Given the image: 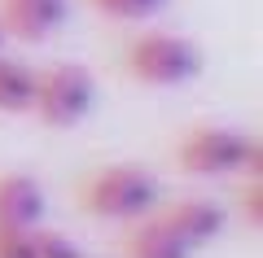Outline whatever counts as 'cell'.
I'll return each mask as SVG.
<instances>
[{
	"mask_svg": "<svg viewBox=\"0 0 263 258\" xmlns=\"http://www.w3.org/2000/svg\"><path fill=\"white\" fill-rule=\"evenodd\" d=\"M88 5L114 22H149L167 9V0H88Z\"/></svg>",
	"mask_w": 263,
	"mask_h": 258,
	"instance_id": "cell-10",
	"label": "cell"
},
{
	"mask_svg": "<svg viewBox=\"0 0 263 258\" xmlns=\"http://www.w3.org/2000/svg\"><path fill=\"white\" fill-rule=\"evenodd\" d=\"M158 202H162L158 180L145 166H132V162L97 166L79 184V206L92 219H110V223H136L158 210Z\"/></svg>",
	"mask_w": 263,
	"mask_h": 258,
	"instance_id": "cell-2",
	"label": "cell"
},
{
	"mask_svg": "<svg viewBox=\"0 0 263 258\" xmlns=\"http://www.w3.org/2000/svg\"><path fill=\"white\" fill-rule=\"evenodd\" d=\"M35 258H84V254L62 232H35Z\"/></svg>",
	"mask_w": 263,
	"mask_h": 258,
	"instance_id": "cell-12",
	"label": "cell"
},
{
	"mask_svg": "<svg viewBox=\"0 0 263 258\" xmlns=\"http://www.w3.org/2000/svg\"><path fill=\"white\" fill-rule=\"evenodd\" d=\"M176 162L184 175L197 180H219V175H241L263 180V149L250 131L228 127V123H197L176 140Z\"/></svg>",
	"mask_w": 263,
	"mask_h": 258,
	"instance_id": "cell-1",
	"label": "cell"
},
{
	"mask_svg": "<svg viewBox=\"0 0 263 258\" xmlns=\"http://www.w3.org/2000/svg\"><path fill=\"white\" fill-rule=\"evenodd\" d=\"M123 254H127V258H193V249L180 245L154 214H145V219H136V228L127 232Z\"/></svg>",
	"mask_w": 263,
	"mask_h": 258,
	"instance_id": "cell-8",
	"label": "cell"
},
{
	"mask_svg": "<svg viewBox=\"0 0 263 258\" xmlns=\"http://www.w3.org/2000/svg\"><path fill=\"white\" fill-rule=\"evenodd\" d=\"M154 219L189 249H202L224 232V206L211 202V197H180V202H158Z\"/></svg>",
	"mask_w": 263,
	"mask_h": 258,
	"instance_id": "cell-5",
	"label": "cell"
},
{
	"mask_svg": "<svg viewBox=\"0 0 263 258\" xmlns=\"http://www.w3.org/2000/svg\"><path fill=\"white\" fill-rule=\"evenodd\" d=\"M0 258H35V228H0Z\"/></svg>",
	"mask_w": 263,
	"mask_h": 258,
	"instance_id": "cell-11",
	"label": "cell"
},
{
	"mask_svg": "<svg viewBox=\"0 0 263 258\" xmlns=\"http://www.w3.org/2000/svg\"><path fill=\"white\" fill-rule=\"evenodd\" d=\"M241 214L250 228H263V180H246L241 188Z\"/></svg>",
	"mask_w": 263,
	"mask_h": 258,
	"instance_id": "cell-13",
	"label": "cell"
},
{
	"mask_svg": "<svg viewBox=\"0 0 263 258\" xmlns=\"http://www.w3.org/2000/svg\"><path fill=\"white\" fill-rule=\"evenodd\" d=\"M123 74L145 88H180L202 74V48L171 31H149L123 48Z\"/></svg>",
	"mask_w": 263,
	"mask_h": 258,
	"instance_id": "cell-3",
	"label": "cell"
},
{
	"mask_svg": "<svg viewBox=\"0 0 263 258\" xmlns=\"http://www.w3.org/2000/svg\"><path fill=\"white\" fill-rule=\"evenodd\" d=\"M97 101V79L79 62H57L35 70V88H31V114L44 127H75L88 118Z\"/></svg>",
	"mask_w": 263,
	"mask_h": 258,
	"instance_id": "cell-4",
	"label": "cell"
},
{
	"mask_svg": "<svg viewBox=\"0 0 263 258\" xmlns=\"http://www.w3.org/2000/svg\"><path fill=\"white\" fill-rule=\"evenodd\" d=\"M44 219V188L40 180L9 171L0 175V228H35Z\"/></svg>",
	"mask_w": 263,
	"mask_h": 258,
	"instance_id": "cell-7",
	"label": "cell"
},
{
	"mask_svg": "<svg viewBox=\"0 0 263 258\" xmlns=\"http://www.w3.org/2000/svg\"><path fill=\"white\" fill-rule=\"evenodd\" d=\"M31 88H35V70L27 62H13L0 53V114H27Z\"/></svg>",
	"mask_w": 263,
	"mask_h": 258,
	"instance_id": "cell-9",
	"label": "cell"
},
{
	"mask_svg": "<svg viewBox=\"0 0 263 258\" xmlns=\"http://www.w3.org/2000/svg\"><path fill=\"white\" fill-rule=\"evenodd\" d=\"M0 53H5V31H0Z\"/></svg>",
	"mask_w": 263,
	"mask_h": 258,
	"instance_id": "cell-14",
	"label": "cell"
},
{
	"mask_svg": "<svg viewBox=\"0 0 263 258\" xmlns=\"http://www.w3.org/2000/svg\"><path fill=\"white\" fill-rule=\"evenodd\" d=\"M66 22V0H0V31L40 44Z\"/></svg>",
	"mask_w": 263,
	"mask_h": 258,
	"instance_id": "cell-6",
	"label": "cell"
}]
</instances>
